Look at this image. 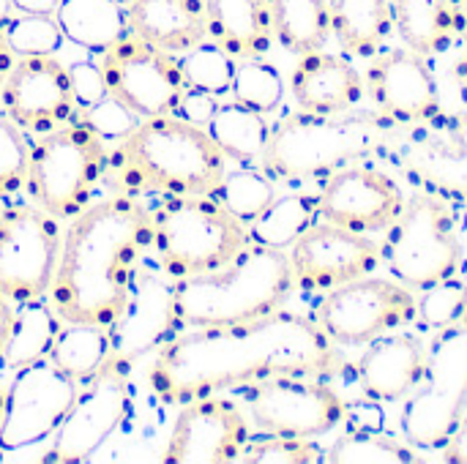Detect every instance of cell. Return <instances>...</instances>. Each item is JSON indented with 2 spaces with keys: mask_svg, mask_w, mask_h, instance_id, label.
I'll list each match as a JSON object with an SVG mask.
<instances>
[{
  "mask_svg": "<svg viewBox=\"0 0 467 464\" xmlns=\"http://www.w3.org/2000/svg\"><path fill=\"white\" fill-rule=\"evenodd\" d=\"M337 364V345L317 320L279 309L238 325L172 334L159 345L145 377L159 402L181 407L192 399L254 386L268 377H326Z\"/></svg>",
  "mask_w": 467,
  "mask_h": 464,
  "instance_id": "1",
  "label": "cell"
},
{
  "mask_svg": "<svg viewBox=\"0 0 467 464\" xmlns=\"http://www.w3.org/2000/svg\"><path fill=\"white\" fill-rule=\"evenodd\" d=\"M150 246V205L134 194H115L77 213L63 232L47 293L60 323L112 328Z\"/></svg>",
  "mask_w": 467,
  "mask_h": 464,
  "instance_id": "2",
  "label": "cell"
},
{
  "mask_svg": "<svg viewBox=\"0 0 467 464\" xmlns=\"http://www.w3.org/2000/svg\"><path fill=\"white\" fill-rule=\"evenodd\" d=\"M227 164V156L205 126L170 112L140 118V123L118 139L107 172L112 170L129 191L183 197L213 194Z\"/></svg>",
  "mask_w": 467,
  "mask_h": 464,
  "instance_id": "3",
  "label": "cell"
},
{
  "mask_svg": "<svg viewBox=\"0 0 467 464\" xmlns=\"http://www.w3.org/2000/svg\"><path fill=\"white\" fill-rule=\"evenodd\" d=\"M293 287L287 252L249 243L224 268L172 282L175 334L268 317L285 306Z\"/></svg>",
  "mask_w": 467,
  "mask_h": 464,
  "instance_id": "4",
  "label": "cell"
},
{
  "mask_svg": "<svg viewBox=\"0 0 467 464\" xmlns=\"http://www.w3.org/2000/svg\"><path fill=\"white\" fill-rule=\"evenodd\" d=\"M397 126L378 115L298 112L271 129L260 167L271 180H326L342 167L380 153Z\"/></svg>",
  "mask_w": 467,
  "mask_h": 464,
  "instance_id": "5",
  "label": "cell"
},
{
  "mask_svg": "<svg viewBox=\"0 0 467 464\" xmlns=\"http://www.w3.org/2000/svg\"><path fill=\"white\" fill-rule=\"evenodd\" d=\"M153 252L172 279L208 273L249 246V230L213 194L161 197L150 205Z\"/></svg>",
  "mask_w": 467,
  "mask_h": 464,
  "instance_id": "6",
  "label": "cell"
},
{
  "mask_svg": "<svg viewBox=\"0 0 467 464\" xmlns=\"http://www.w3.org/2000/svg\"><path fill=\"white\" fill-rule=\"evenodd\" d=\"M109 167L107 139L88 123H66L38 134L27 156L25 189L41 211L60 222L82 213Z\"/></svg>",
  "mask_w": 467,
  "mask_h": 464,
  "instance_id": "7",
  "label": "cell"
},
{
  "mask_svg": "<svg viewBox=\"0 0 467 464\" xmlns=\"http://www.w3.org/2000/svg\"><path fill=\"white\" fill-rule=\"evenodd\" d=\"M400 432L419 451L441 449L467 413V309L435 331L419 386L402 399Z\"/></svg>",
  "mask_w": 467,
  "mask_h": 464,
  "instance_id": "8",
  "label": "cell"
},
{
  "mask_svg": "<svg viewBox=\"0 0 467 464\" xmlns=\"http://www.w3.org/2000/svg\"><path fill=\"white\" fill-rule=\"evenodd\" d=\"M389 273L413 293L454 279L462 265L460 227L449 200L416 191L380 243Z\"/></svg>",
  "mask_w": 467,
  "mask_h": 464,
  "instance_id": "9",
  "label": "cell"
},
{
  "mask_svg": "<svg viewBox=\"0 0 467 464\" xmlns=\"http://www.w3.org/2000/svg\"><path fill=\"white\" fill-rule=\"evenodd\" d=\"M389 134V159L424 191L467 202V112H438L435 118L402 126Z\"/></svg>",
  "mask_w": 467,
  "mask_h": 464,
  "instance_id": "10",
  "label": "cell"
},
{
  "mask_svg": "<svg viewBox=\"0 0 467 464\" xmlns=\"http://www.w3.org/2000/svg\"><path fill=\"white\" fill-rule=\"evenodd\" d=\"M246 413L263 435L315 440L348 421L350 405L320 377L282 375L249 386Z\"/></svg>",
  "mask_w": 467,
  "mask_h": 464,
  "instance_id": "11",
  "label": "cell"
},
{
  "mask_svg": "<svg viewBox=\"0 0 467 464\" xmlns=\"http://www.w3.org/2000/svg\"><path fill=\"white\" fill-rule=\"evenodd\" d=\"M131 407L129 366L107 358V364L88 380L77 383V397L49 438L47 464H77L90 459L126 421Z\"/></svg>",
  "mask_w": 467,
  "mask_h": 464,
  "instance_id": "12",
  "label": "cell"
},
{
  "mask_svg": "<svg viewBox=\"0 0 467 464\" xmlns=\"http://www.w3.org/2000/svg\"><path fill=\"white\" fill-rule=\"evenodd\" d=\"M315 320L337 347H361L413 323L416 293L394 276H364L331 290Z\"/></svg>",
  "mask_w": 467,
  "mask_h": 464,
  "instance_id": "13",
  "label": "cell"
},
{
  "mask_svg": "<svg viewBox=\"0 0 467 464\" xmlns=\"http://www.w3.org/2000/svg\"><path fill=\"white\" fill-rule=\"evenodd\" d=\"M60 241V219L38 205L16 202L0 211V295L11 304L47 298Z\"/></svg>",
  "mask_w": 467,
  "mask_h": 464,
  "instance_id": "14",
  "label": "cell"
},
{
  "mask_svg": "<svg viewBox=\"0 0 467 464\" xmlns=\"http://www.w3.org/2000/svg\"><path fill=\"white\" fill-rule=\"evenodd\" d=\"M96 63L107 96L118 98L137 118L170 115L178 109L186 90L178 55L164 52L129 30L120 41L99 52Z\"/></svg>",
  "mask_w": 467,
  "mask_h": 464,
  "instance_id": "15",
  "label": "cell"
},
{
  "mask_svg": "<svg viewBox=\"0 0 467 464\" xmlns=\"http://www.w3.org/2000/svg\"><path fill=\"white\" fill-rule=\"evenodd\" d=\"M77 397V383L49 358L16 369L5 388L0 454H14L49 440Z\"/></svg>",
  "mask_w": 467,
  "mask_h": 464,
  "instance_id": "16",
  "label": "cell"
},
{
  "mask_svg": "<svg viewBox=\"0 0 467 464\" xmlns=\"http://www.w3.org/2000/svg\"><path fill=\"white\" fill-rule=\"evenodd\" d=\"M252 440V421L238 402L211 394L181 405L170 429L161 462L227 464L238 462Z\"/></svg>",
  "mask_w": 467,
  "mask_h": 464,
  "instance_id": "17",
  "label": "cell"
},
{
  "mask_svg": "<svg viewBox=\"0 0 467 464\" xmlns=\"http://www.w3.org/2000/svg\"><path fill=\"white\" fill-rule=\"evenodd\" d=\"M293 284L306 293H331L342 284L369 276L380 260V243L331 222L317 219L290 249Z\"/></svg>",
  "mask_w": 467,
  "mask_h": 464,
  "instance_id": "18",
  "label": "cell"
},
{
  "mask_svg": "<svg viewBox=\"0 0 467 464\" xmlns=\"http://www.w3.org/2000/svg\"><path fill=\"white\" fill-rule=\"evenodd\" d=\"M317 205L323 222L361 235H375L386 232L400 219L405 194L386 170L356 161L323 180Z\"/></svg>",
  "mask_w": 467,
  "mask_h": 464,
  "instance_id": "19",
  "label": "cell"
},
{
  "mask_svg": "<svg viewBox=\"0 0 467 464\" xmlns=\"http://www.w3.org/2000/svg\"><path fill=\"white\" fill-rule=\"evenodd\" d=\"M5 115L30 134H47L74 120L77 96L68 66L55 55H22L0 88Z\"/></svg>",
  "mask_w": 467,
  "mask_h": 464,
  "instance_id": "20",
  "label": "cell"
},
{
  "mask_svg": "<svg viewBox=\"0 0 467 464\" xmlns=\"http://www.w3.org/2000/svg\"><path fill=\"white\" fill-rule=\"evenodd\" d=\"M367 93L378 104V112L394 126H416L435 118L441 107V90L427 57L402 46L378 55L367 71Z\"/></svg>",
  "mask_w": 467,
  "mask_h": 464,
  "instance_id": "21",
  "label": "cell"
},
{
  "mask_svg": "<svg viewBox=\"0 0 467 464\" xmlns=\"http://www.w3.org/2000/svg\"><path fill=\"white\" fill-rule=\"evenodd\" d=\"M172 276L153 265L137 271L129 301L109 328V358L129 366L148 350L159 347L175 334L172 314Z\"/></svg>",
  "mask_w": 467,
  "mask_h": 464,
  "instance_id": "22",
  "label": "cell"
},
{
  "mask_svg": "<svg viewBox=\"0 0 467 464\" xmlns=\"http://www.w3.org/2000/svg\"><path fill=\"white\" fill-rule=\"evenodd\" d=\"M298 57L301 60L290 74V90L301 112L345 115L364 101L367 79L348 57L328 55L323 49Z\"/></svg>",
  "mask_w": 467,
  "mask_h": 464,
  "instance_id": "23",
  "label": "cell"
},
{
  "mask_svg": "<svg viewBox=\"0 0 467 464\" xmlns=\"http://www.w3.org/2000/svg\"><path fill=\"white\" fill-rule=\"evenodd\" d=\"M427 347L413 334H383L369 342L356 372L364 394L375 402H402L421 380Z\"/></svg>",
  "mask_w": 467,
  "mask_h": 464,
  "instance_id": "24",
  "label": "cell"
},
{
  "mask_svg": "<svg viewBox=\"0 0 467 464\" xmlns=\"http://www.w3.org/2000/svg\"><path fill=\"white\" fill-rule=\"evenodd\" d=\"M126 11L129 30L164 52L183 55L208 41L202 0H134Z\"/></svg>",
  "mask_w": 467,
  "mask_h": 464,
  "instance_id": "25",
  "label": "cell"
},
{
  "mask_svg": "<svg viewBox=\"0 0 467 464\" xmlns=\"http://www.w3.org/2000/svg\"><path fill=\"white\" fill-rule=\"evenodd\" d=\"M208 41L238 60L263 57L274 44V25L265 0H202Z\"/></svg>",
  "mask_w": 467,
  "mask_h": 464,
  "instance_id": "26",
  "label": "cell"
},
{
  "mask_svg": "<svg viewBox=\"0 0 467 464\" xmlns=\"http://www.w3.org/2000/svg\"><path fill=\"white\" fill-rule=\"evenodd\" d=\"M55 19L66 41L104 52L129 33V11L118 0H60Z\"/></svg>",
  "mask_w": 467,
  "mask_h": 464,
  "instance_id": "27",
  "label": "cell"
},
{
  "mask_svg": "<svg viewBox=\"0 0 467 464\" xmlns=\"http://www.w3.org/2000/svg\"><path fill=\"white\" fill-rule=\"evenodd\" d=\"M331 33L345 52L372 57L394 30L391 0H328Z\"/></svg>",
  "mask_w": 467,
  "mask_h": 464,
  "instance_id": "28",
  "label": "cell"
},
{
  "mask_svg": "<svg viewBox=\"0 0 467 464\" xmlns=\"http://www.w3.org/2000/svg\"><path fill=\"white\" fill-rule=\"evenodd\" d=\"M60 325H63L60 317L55 314V309L49 306L47 298L14 304V317H11V328L5 336L0 364L5 369L16 372L33 361L47 358Z\"/></svg>",
  "mask_w": 467,
  "mask_h": 464,
  "instance_id": "29",
  "label": "cell"
},
{
  "mask_svg": "<svg viewBox=\"0 0 467 464\" xmlns=\"http://www.w3.org/2000/svg\"><path fill=\"white\" fill-rule=\"evenodd\" d=\"M394 27L408 49L430 57L451 44L457 27L454 0H391Z\"/></svg>",
  "mask_w": 467,
  "mask_h": 464,
  "instance_id": "30",
  "label": "cell"
},
{
  "mask_svg": "<svg viewBox=\"0 0 467 464\" xmlns=\"http://www.w3.org/2000/svg\"><path fill=\"white\" fill-rule=\"evenodd\" d=\"M205 129L211 139L219 145V150L227 156V161L235 164H260V156L271 137V126L265 115L238 101L219 104L211 120L205 123Z\"/></svg>",
  "mask_w": 467,
  "mask_h": 464,
  "instance_id": "31",
  "label": "cell"
},
{
  "mask_svg": "<svg viewBox=\"0 0 467 464\" xmlns=\"http://www.w3.org/2000/svg\"><path fill=\"white\" fill-rule=\"evenodd\" d=\"M317 219H320L317 194H306V191L276 194L271 205L246 227L249 243L287 252Z\"/></svg>",
  "mask_w": 467,
  "mask_h": 464,
  "instance_id": "32",
  "label": "cell"
},
{
  "mask_svg": "<svg viewBox=\"0 0 467 464\" xmlns=\"http://www.w3.org/2000/svg\"><path fill=\"white\" fill-rule=\"evenodd\" d=\"M274 38L293 55L323 49L331 33L328 0H265Z\"/></svg>",
  "mask_w": 467,
  "mask_h": 464,
  "instance_id": "33",
  "label": "cell"
},
{
  "mask_svg": "<svg viewBox=\"0 0 467 464\" xmlns=\"http://www.w3.org/2000/svg\"><path fill=\"white\" fill-rule=\"evenodd\" d=\"M74 383L93 377L109 358V328L63 323L47 356Z\"/></svg>",
  "mask_w": 467,
  "mask_h": 464,
  "instance_id": "34",
  "label": "cell"
},
{
  "mask_svg": "<svg viewBox=\"0 0 467 464\" xmlns=\"http://www.w3.org/2000/svg\"><path fill=\"white\" fill-rule=\"evenodd\" d=\"M323 462L331 464H413L416 449L380 435L378 429H348L326 451Z\"/></svg>",
  "mask_w": 467,
  "mask_h": 464,
  "instance_id": "35",
  "label": "cell"
},
{
  "mask_svg": "<svg viewBox=\"0 0 467 464\" xmlns=\"http://www.w3.org/2000/svg\"><path fill=\"white\" fill-rule=\"evenodd\" d=\"M213 197L246 227L271 205V200L276 197V186L274 180L263 172V170H252V164H244L238 170L224 172L219 189L213 191Z\"/></svg>",
  "mask_w": 467,
  "mask_h": 464,
  "instance_id": "36",
  "label": "cell"
},
{
  "mask_svg": "<svg viewBox=\"0 0 467 464\" xmlns=\"http://www.w3.org/2000/svg\"><path fill=\"white\" fill-rule=\"evenodd\" d=\"M233 98L260 115H271L279 109L285 96V79L279 68L263 57H246L235 63V77L230 88Z\"/></svg>",
  "mask_w": 467,
  "mask_h": 464,
  "instance_id": "37",
  "label": "cell"
},
{
  "mask_svg": "<svg viewBox=\"0 0 467 464\" xmlns=\"http://www.w3.org/2000/svg\"><path fill=\"white\" fill-rule=\"evenodd\" d=\"M178 60H181V71H183L186 88L211 93L216 98L230 93L238 60L230 52H224L219 44L202 41L194 49L178 55Z\"/></svg>",
  "mask_w": 467,
  "mask_h": 464,
  "instance_id": "38",
  "label": "cell"
},
{
  "mask_svg": "<svg viewBox=\"0 0 467 464\" xmlns=\"http://www.w3.org/2000/svg\"><path fill=\"white\" fill-rule=\"evenodd\" d=\"M419 293L421 295H416V320H421V325L430 331H441L451 325L467 309V284L457 276Z\"/></svg>",
  "mask_w": 467,
  "mask_h": 464,
  "instance_id": "39",
  "label": "cell"
},
{
  "mask_svg": "<svg viewBox=\"0 0 467 464\" xmlns=\"http://www.w3.org/2000/svg\"><path fill=\"white\" fill-rule=\"evenodd\" d=\"M5 36L16 57L22 55H55L63 44V33L49 14H14L5 25Z\"/></svg>",
  "mask_w": 467,
  "mask_h": 464,
  "instance_id": "40",
  "label": "cell"
},
{
  "mask_svg": "<svg viewBox=\"0 0 467 464\" xmlns=\"http://www.w3.org/2000/svg\"><path fill=\"white\" fill-rule=\"evenodd\" d=\"M30 142L0 107V200H8L25 189Z\"/></svg>",
  "mask_w": 467,
  "mask_h": 464,
  "instance_id": "41",
  "label": "cell"
},
{
  "mask_svg": "<svg viewBox=\"0 0 467 464\" xmlns=\"http://www.w3.org/2000/svg\"><path fill=\"white\" fill-rule=\"evenodd\" d=\"M323 449L306 438L265 435L263 440H249L241 459L244 464H315L323 462Z\"/></svg>",
  "mask_w": 467,
  "mask_h": 464,
  "instance_id": "42",
  "label": "cell"
},
{
  "mask_svg": "<svg viewBox=\"0 0 467 464\" xmlns=\"http://www.w3.org/2000/svg\"><path fill=\"white\" fill-rule=\"evenodd\" d=\"M79 120L88 123L104 139H120V137H126L140 123V118L129 107H123L118 98H112V96H104L93 107L82 109Z\"/></svg>",
  "mask_w": 467,
  "mask_h": 464,
  "instance_id": "43",
  "label": "cell"
},
{
  "mask_svg": "<svg viewBox=\"0 0 467 464\" xmlns=\"http://www.w3.org/2000/svg\"><path fill=\"white\" fill-rule=\"evenodd\" d=\"M68 74H71L77 107L88 109V107H93L99 98L107 96V88H104V77H101V71H99V63L79 60V63L68 66Z\"/></svg>",
  "mask_w": 467,
  "mask_h": 464,
  "instance_id": "44",
  "label": "cell"
},
{
  "mask_svg": "<svg viewBox=\"0 0 467 464\" xmlns=\"http://www.w3.org/2000/svg\"><path fill=\"white\" fill-rule=\"evenodd\" d=\"M216 107H219L216 96L186 88L183 96H181V101H178L175 115H181V118H186V120H192V123H197V126H205V123L211 120V115L216 112Z\"/></svg>",
  "mask_w": 467,
  "mask_h": 464,
  "instance_id": "45",
  "label": "cell"
},
{
  "mask_svg": "<svg viewBox=\"0 0 467 464\" xmlns=\"http://www.w3.org/2000/svg\"><path fill=\"white\" fill-rule=\"evenodd\" d=\"M441 449H443V454H441L443 462L467 464V413L462 416L460 427L454 429V435H451Z\"/></svg>",
  "mask_w": 467,
  "mask_h": 464,
  "instance_id": "46",
  "label": "cell"
},
{
  "mask_svg": "<svg viewBox=\"0 0 467 464\" xmlns=\"http://www.w3.org/2000/svg\"><path fill=\"white\" fill-rule=\"evenodd\" d=\"M16 14H49L55 16L60 0H11Z\"/></svg>",
  "mask_w": 467,
  "mask_h": 464,
  "instance_id": "47",
  "label": "cell"
},
{
  "mask_svg": "<svg viewBox=\"0 0 467 464\" xmlns=\"http://www.w3.org/2000/svg\"><path fill=\"white\" fill-rule=\"evenodd\" d=\"M14 63H16V52H14V49H11V44H8L5 27H0V88H3L5 77L11 74Z\"/></svg>",
  "mask_w": 467,
  "mask_h": 464,
  "instance_id": "48",
  "label": "cell"
},
{
  "mask_svg": "<svg viewBox=\"0 0 467 464\" xmlns=\"http://www.w3.org/2000/svg\"><path fill=\"white\" fill-rule=\"evenodd\" d=\"M11 317H14V304L0 295V356H3V347H5V336H8V328H11Z\"/></svg>",
  "mask_w": 467,
  "mask_h": 464,
  "instance_id": "49",
  "label": "cell"
},
{
  "mask_svg": "<svg viewBox=\"0 0 467 464\" xmlns=\"http://www.w3.org/2000/svg\"><path fill=\"white\" fill-rule=\"evenodd\" d=\"M14 14H16L14 3L11 0H0V27H5L14 19Z\"/></svg>",
  "mask_w": 467,
  "mask_h": 464,
  "instance_id": "50",
  "label": "cell"
},
{
  "mask_svg": "<svg viewBox=\"0 0 467 464\" xmlns=\"http://www.w3.org/2000/svg\"><path fill=\"white\" fill-rule=\"evenodd\" d=\"M3 407H5V388H0V424H3Z\"/></svg>",
  "mask_w": 467,
  "mask_h": 464,
  "instance_id": "51",
  "label": "cell"
},
{
  "mask_svg": "<svg viewBox=\"0 0 467 464\" xmlns=\"http://www.w3.org/2000/svg\"><path fill=\"white\" fill-rule=\"evenodd\" d=\"M462 101H465V107H467V77H462Z\"/></svg>",
  "mask_w": 467,
  "mask_h": 464,
  "instance_id": "52",
  "label": "cell"
},
{
  "mask_svg": "<svg viewBox=\"0 0 467 464\" xmlns=\"http://www.w3.org/2000/svg\"><path fill=\"white\" fill-rule=\"evenodd\" d=\"M118 3H123V5H126V8H129V5H131V3H134V0H118Z\"/></svg>",
  "mask_w": 467,
  "mask_h": 464,
  "instance_id": "53",
  "label": "cell"
}]
</instances>
